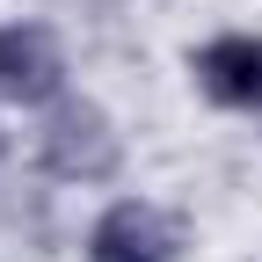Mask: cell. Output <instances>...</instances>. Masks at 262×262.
<instances>
[{"instance_id": "6da1fadb", "label": "cell", "mask_w": 262, "mask_h": 262, "mask_svg": "<svg viewBox=\"0 0 262 262\" xmlns=\"http://www.w3.org/2000/svg\"><path fill=\"white\" fill-rule=\"evenodd\" d=\"M117 124L95 110V102H73V95H58L44 110V131H37V160L58 175V182H102L117 175Z\"/></svg>"}, {"instance_id": "7a4b0ae2", "label": "cell", "mask_w": 262, "mask_h": 262, "mask_svg": "<svg viewBox=\"0 0 262 262\" xmlns=\"http://www.w3.org/2000/svg\"><path fill=\"white\" fill-rule=\"evenodd\" d=\"M175 255H182V226L146 196H117L88 226V262H175Z\"/></svg>"}, {"instance_id": "3957f363", "label": "cell", "mask_w": 262, "mask_h": 262, "mask_svg": "<svg viewBox=\"0 0 262 262\" xmlns=\"http://www.w3.org/2000/svg\"><path fill=\"white\" fill-rule=\"evenodd\" d=\"M0 95L22 110H44L66 95V51L44 22H0Z\"/></svg>"}, {"instance_id": "277c9868", "label": "cell", "mask_w": 262, "mask_h": 262, "mask_svg": "<svg viewBox=\"0 0 262 262\" xmlns=\"http://www.w3.org/2000/svg\"><path fill=\"white\" fill-rule=\"evenodd\" d=\"M189 73H196V88H204L219 110H262V37H248V29L211 37L189 58Z\"/></svg>"}]
</instances>
